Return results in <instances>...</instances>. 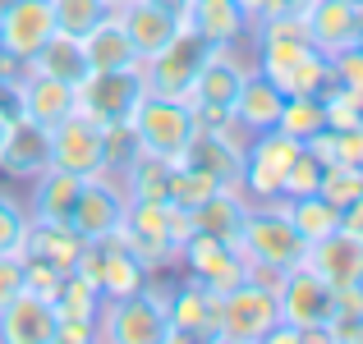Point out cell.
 <instances>
[{"label":"cell","instance_id":"cell-1","mask_svg":"<svg viewBox=\"0 0 363 344\" xmlns=\"http://www.w3.org/2000/svg\"><path fill=\"white\" fill-rule=\"evenodd\" d=\"M166 271H152L138 294L106 299L97 312V331L106 344H166Z\"/></svg>","mask_w":363,"mask_h":344},{"label":"cell","instance_id":"cell-2","mask_svg":"<svg viewBox=\"0 0 363 344\" xmlns=\"http://www.w3.org/2000/svg\"><path fill=\"white\" fill-rule=\"evenodd\" d=\"M240 248H244L248 266L290 271V266L303 262L308 239L290 225L281 197H272V202H248V216H244V229H240Z\"/></svg>","mask_w":363,"mask_h":344},{"label":"cell","instance_id":"cell-3","mask_svg":"<svg viewBox=\"0 0 363 344\" xmlns=\"http://www.w3.org/2000/svg\"><path fill=\"white\" fill-rule=\"evenodd\" d=\"M253 64L244 60V46H212L203 60V69H198L194 88H189V106H194V120L198 129H221L225 120H230V106L235 97H240L244 79Z\"/></svg>","mask_w":363,"mask_h":344},{"label":"cell","instance_id":"cell-4","mask_svg":"<svg viewBox=\"0 0 363 344\" xmlns=\"http://www.w3.org/2000/svg\"><path fill=\"white\" fill-rule=\"evenodd\" d=\"M133 133H138V147L147 156H166V161H179L184 147L194 142L198 133V120H194V106L179 97H143L138 110H133Z\"/></svg>","mask_w":363,"mask_h":344},{"label":"cell","instance_id":"cell-5","mask_svg":"<svg viewBox=\"0 0 363 344\" xmlns=\"http://www.w3.org/2000/svg\"><path fill=\"white\" fill-rule=\"evenodd\" d=\"M281 326L276 289L262 280H244L230 294H221V340L225 344H267V336Z\"/></svg>","mask_w":363,"mask_h":344},{"label":"cell","instance_id":"cell-6","mask_svg":"<svg viewBox=\"0 0 363 344\" xmlns=\"http://www.w3.org/2000/svg\"><path fill=\"white\" fill-rule=\"evenodd\" d=\"M303 142L285 138L281 129H262L248 138L244 147V166H240V188L248 202H272V197H281L285 188V170H290V161L299 156Z\"/></svg>","mask_w":363,"mask_h":344},{"label":"cell","instance_id":"cell-7","mask_svg":"<svg viewBox=\"0 0 363 344\" xmlns=\"http://www.w3.org/2000/svg\"><path fill=\"white\" fill-rule=\"evenodd\" d=\"M175 340H221V294L194 275H179L166 294V344Z\"/></svg>","mask_w":363,"mask_h":344},{"label":"cell","instance_id":"cell-8","mask_svg":"<svg viewBox=\"0 0 363 344\" xmlns=\"http://www.w3.org/2000/svg\"><path fill=\"white\" fill-rule=\"evenodd\" d=\"M143 97H147L143 64L138 69H92L79 83V110L97 124H129Z\"/></svg>","mask_w":363,"mask_h":344},{"label":"cell","instance_id":"cell-9","mask_svg":"<svg viewBox=\"0 0 363 344\" xmlns=\"http://www.w3.org/2000/svg\"><path fill=\"white\" fill-rule=\"evenodd\" d=\"M276 308H281V321L294 331H327L336 312V289L308 262H299L276 280Z\"/></svg>","mask_w":363,"mask_h":344},{"label":"cell","instance_id":"cell-10","mask_svg":"<svg viewBox=\"0 0 363 344\" xmlns=\"http://www.w3.org/2000/svg\"><path fill=\"white\" fill-rule=\"evenodd\" d=\"M207 51H212V46H207L203 37L184 23L175 33V42L161 46L157 55L143 60L147 92H152V97H179V101H184L189 88H194V79H198V69H203V60H207Z\"/></svg>","mask_w":363,"mask_h":344},{"label":"cell","instance_id":"cell-11","mask_svg":"<svg viewBox=\"0 0 363 344\" xmlns=\"http://www.w3.org/2000/svg\"><path fill=\"white\" fill-rule=\"evenodd\" d=\"M51 166L69 170L79 179L106 175V124L88 120L83 110H74L69 120H60L51 129Z\"/></svg>","mask_w":363,"mask_h":344},{"label":"cell","instance_id":"cell-12","mask_svg":"<svg viewBox=\"0 0 363 344\" xmlns=\"http://www.w3.org/2000/svg\"><path fill=\"white\" fill-rule=\"evenodd\" d=\"M179 266H184V275H194V280H203L212 294H230L235 285L248 280V257L240 243H221V239L212 234H189L184 248H179Z\"/></svg>","mask_w":363,"mask_h":344},{"label":"cell","instance_id":"cell-13","mask_svg":"<svg viewBox=\"0 0 363 344\" xmlns=\"http://www.w3.org/2000/svg\"><path fill=\"white\" fill-rule=\"evenodd\" d=\"M124 207H129V193H124L120 179L92 175V179H83V188H79V202H74V212H69V225L79 229L88 243H97V239L116 234L124 225Z\"/></svg>","mask_w":363,"mask_h":344},{"label":"cell","instance_id":"cell-14","mask_svg":"<svg viewBox=\"0 0 363 344\" xmlns=\"http://www.w3.org/2000/svg\"><path fill=\"white\" fill-rule=\"evenodd\" d=\"M46 170H51V129L14 115L5 133V147H0V175L14 179V184H33Z\"/></svg>","mask_w":363,"mask_h":344},{"label":"cell","instance_id":"cell-15","mask_svg":"<svg viewBox=\"0 0 363 344\" xmlns=\"http://www.w3.org/2000/svg\"><path fill=\"white\" fill-rule=\"evenodd\" d=\"M79 110V88L65 79H46V74H23L14 83V115L42 124V129H55L60 120Z\"/></svg>","mask_w":363,"mask_h":344},{"label":"cell","instance_id":"cell-16","mask_svg":"<svg viewBox=\"0 0 363 344\" xmlns=\"http://www.w3.org/2000/svg\"><path fill=\"white\" fill-rule=\"evenodd\" d=\"M55 37V14L51 0H9V9L0 14V46L18 60H33L46 42Z\"/></svg>","mask_w":363,"mask_h":344},{"label":"cell","instance_id":"cell-17","mask_svg":"<svg viewBox=\"0 0 363 344\" xmlns=\"http://www.w3.org/2000/svg\"><path fill=\"white\" fill-rule=\"evenodd\" d=\"M55 326H60L55 303L37 294H14L0 308V344H55Z\"/></svg>","mask_w":363,"mask_h":344},{"label":"cell","instance_id":"cell-18","mask_svg":"<svg viewBox=\"0 0 363 344\" xmlns=\"http://www.w3.org/2000/svg\"><path fill=\"white\" fill-rule=\"evenodd\" d=\"M184 23L203 37L207 46H244L253 23L240 9V0H189Z\"/></svg>","mask_w":363,"mask_h":344},{"label":"cell","instance_id":"cell-19","mask_svg":"<svg viewBox=\"0 0 363 344\" xmlns=\"http://www.w3.org/2000/svg\"><path fill=\"white\" fill-rule=\"evenodd\" d=\"M303 262H308L313 271L331 285V289H345V285H359L363 280V248L345 234V229H331L327 239L308 243Z\"/></svg>","mask_w":363,"mask_h":344},{"label":"cell","instance_id":"cell-20","mask_svg":"<svg viewBox=\"0 0 363 344\" xmlns=\"http://www.w3.org/2000/svg\"><path fill=\"white\" fill-rule=\"evenodd\" d=\"M88 253V239L79 234L69 221H28V239L18 257H42L55 271H74Z\"/></svg>","mask_w":363,"mask_h":344},{"label":"cell","instance_id":"cell-21","mask_svg":"<svg viewBox=\"0 0 363 344\" xmlns=\"http://www.w3.org/2000/svg\"><path fill=\"white\" fill-rule=\"evenodd\" d=\"M120 18H124V33H129L138 60H147L161 46H170L175 33L184 28V14H170V9H161V5H147V0H133L129 9H120Z\"/></svg>","mask_w":363,"mask_h":344},{"label":"cell","instance_id":"cell-22","mask_svg":"<svg viewBox=\"0 0 363 344\" xmlns=\"http://www.w3.org/2000/svg\"><path fill=\"white\" fill-rule=\"evenodd\" d=\"M79 42H83V55H88V74L92 69H138L143 64L138 51H133V42H129V33H124V18L116 9H111L88 37H79Z\"/></svg>","mask_w":363,"mask_h":344},{"label":"cell","instance_id":"cell-23","mask_svg":"<svg viewBox=\"0 0 363 344\" xmlns=\"http://www.w3.org/2000/svg\"><path fill=\"white\" fill-rule=\"evenodd\" d=\"M281 106H285V92L276 88L272 79H262L257 69H248L240 97H235V106H230V120L244 124L248 133H262V129H276V120H281Z\"/></svg>","mask_w":363,"mask_h":344},{"label":"cell","instance_id":"cell-24","mask_svg":"<svg viewBox=\"0 0 363 344\" xmlns=\"http://www.w3.org/2000/svg\"><path fill=\"white\" fill-rule=\"evenodd\" d=\"M28 188H33V193H28V216H33V221H69L74 202H79L83 179L69 175V170H55L51 166L46 175H37Z\"/></svg>","mask_w":363,"mask_h":344},{"label":"cell","instance_id":"cell-25","mask_svg":"<svg viewBox=\"0 0 363 344\" xmlns=\"http://www.w3.org/2000/svg\"><path fill=\"white\" fill-rule=\"evenodd\" d=\"M244 216H248L244 188H216L203 207H194V229H198V234L221 239V243H240Z\"/></svg>","mask_w":363,"mask_h":344},{"label":"cell","instance_id":"cell-26","mask_svg":"<svg viewBox=\"0 0 363 344\" xmlns=\"http://www.w3.org/2000/svg\"><path fill=\"white\" fill-rule=\"evenodd\" d=\"M28 74H46V79H65L79 88L83 79H88V55H83V42L79 37H65L55 33L51 42L42 46V51L28 60Z\"/></svg>","mask_w":363,"mask_h":344},{"label":"cell","instance_id":"cell-27","mask_svg":"<svg viewBox=\"0 0 363 344\" xmlns=\"http://www.w3.org/2000/svg\"><path fill=\"white\" fill-rule=\"evenodd\" d=\"M285 216H290V225L299 229L308 243H318V239H327L331 229H340V212L327 202L322 193H303V197H281Z\"/></svg>","mask_w":363,"mask_h":344},{"label":"cell","instance_id":"cell-28","mask_svg":"<svg viewBox=\"0 0 363 344\" xmlns=\"http://www.w3.org/2000/svg\"><path fill=\"white\" fill-rule=\"evenodd\" d=\"M170 166H175V161L147 156V151H143V156L120 175L124 193H129V197H152V202H170V197H166L170 193Z\"/></svg>","mask_w":363,"mask_h":344},{"label":"cell","instance_id":"cell-29","mask_svg":"<svg viewBox=\"0 0 363 344\" xmlns=\"http://www.w3.org/2000/svg\"><path fill=\"white\" fill-rule=\"evenodd\" d=\"M101 289L88 280L83 271H65V280H60V289H55V312L60 317H92L97 321V312H101Z\"/></svg>","mask_w":363,"mask_h":344},{"label":"cell","instance_id":"cell-30","mask_svg":"<svg viewBox=\"0 0 363 344\" xmlns=\"http://www.w3.org/2000/svg\"><path fill=\"white\" fill-rule=\"evenodd\" d=\"M276 129L294 142H308L318 129H327V120H322V97H285Z\"/></svg>","mask_w":363,"mask_h":344},{"label":"cell","instance_id":"cell-31","mask_svg":"<svg viewBox=\"0 0 363 344\" xmlns=\"http://www.w3.org/2000/svg\"><path fill=\"white\" fill-rule=\"evenodd\" d=\"M51 14H55V33L88 37L111 9H106V0H51Z\"/></svg>","mask_w":363,"mask_h":344},{"label":"cell","instance_id":"cell-32","mask_svg":"<svg viewBox=\"0 0 363 344\" xmlns=\"http://www.w3.org/2000/svg\"><path fill=\"white\" fill-rule=\"evenodd\" d=\"M216 179L212 175H203V170H194V166H184V161H175V166H170V202L175 207H184V212H194V207H203L207 197L216 193Z\"/></svg>","mask_w":363,"mask_h":344},{"label":"cell","instance_id":"cell-33","mask_svg":"<svg viewBox=\"0 0 363 344\" xmlns=\"http://www.w3.org/2000/svg\"><path fill=\"white\" fill-rule=\"evenodd\" d=\"M318 193L327 197V202L336 207V212H345L350 202H359V197H363V166H345V161L327 166V170H322Z\"/></svg>","mask_w":363,"mask_h":344},{"label":"cell","instance_id":"cell-34","mask_svg":"<svg viewBox=\"0 0 363 344\" xmlns=\"http://www.w3.org/2000/svg\"><path fill=\"white\" fill-rule=\"evenodd\" d=\"M28 202H18L14 193L0 188V253H23V239H28Z\"/></svg>","mask_w":363,"mask_h":344},{"label":"cell","instance_id":"cell-35","mask_svg":"<svg viewBox=\"0 0 363 344\" xmlns=\"http://www.w3.org/2000/svg\"><path fill=\"white\" fill-rule=\"evenodd\" d=\"M138 156H143V147H138L133 124H106V175L120 179Z\"/></svg>","mask_w":363,"mask_h":344},{"label":"cell","instance_id":"cell-36","mask_svg":"<svg viewBox=\"0 0 363 344\" xmlns=\"http://www.w3.org/2000/svg\"><path fill=\"white\" fill-rule=\"evenodd\" d=\"M322 161L313 156L308 147H299V156L290 161V170H285V188H281V197H303V193H318V184H322Z\"/></svg>","mask_w":363,"mask_h":344},{"label":"cell","instance_id":"cell-37","mask_svg":"<svg viewBox=\"0 0 363 344\" xmlns=\"http://www.w3.org/2000/svg\"><path fill=\"white\" fill-rule=\"evenodd\" d=\"M322 120H327V129H350V124H359L363 120V97L331 83V88L322 92Z\"/></svg>","mask_w":363,"mask_h":344},{"label":"cell","instance_id":"cell-38","mask_svg":"<svg viewBox=\"0 0 363 344\" xmlns=\"http://www.w3.org/2000/svg\"><path fill=\"white\" fill-rule=\"evenodd\" d=\"M331 83L345 88V92H354V97H363V42L331 55Z\"/></svg>","mask_w":363,"mask_h":344},{"label":"cell","instance_id":"cell-39","mask_svg":"<svg viewBox=\"0 0 363 344\" xmlns=\"http://www.w3.org/2000/svg\"><path fill=\"white\" fill-rule=\"evenodd\" d=\"M60 280H65V271H55L51 262H42V257H23V294H37V299L55 303Z\"/></svg>","mask_w":363,"mask_h":344},{"label":"cell","instance_id":"cell-40","mask_svg":"<svg viewBox=\"0 0 363 344\" xmlns=\"http://www.w3.org/2000/svg\"><path fill=\"white\" fill-rule=\"evenodd\" d=\"M101 331L92 317H60V326H55V344H97Z\"/></svg>","mask_w":363,"mask_h":344},{"label":"cell","instance_id":"cell-41","mask_svg":"<svg viewBox=\"0 0 363 344\" xmlns=\"http://www.w3.org/2000/svg\"><path fill=\"white\" fill-rule=\"evenodd\" d=\"M14 294H23V257L0 253V308H5Z\"/></svg>","mask_w":363,"mask_h":344},{"label":"cell","instance_id":"cell-42","mask_svg":"<svg viewBox=\"0 0 363 344\" xmlns=\"http://www.w3.org/2000/svg\"><path fill=\"white\" fill-rule=\"evenodd\" d=\"M336 161L363 166V120L350 124V129H336Z\"/></svg>","mask_w":363,"mask_h":344},{"label":"cell","instance_id":"cell-43","mask_svg":"<svg viewBox=\"0 0 363 344\" xmlns=\"http://www.w3.org/2000/svg\"><path fill=\"white\" fill-rule=\"evenodd\" d=\"M340 229H345V234L363 248V197H359V202H350L345 212H340Z\"/></svg>","mask_w":363,"mask_h":344},{"label":"cell","instance_id":"cell-44","mask_svg":"<svg viewBox=\"0 0 363 344\" xmlns=\"http://www.w3.org/2000/svg\"><path fill=\"white\" fill-rule=\"evenodd\" d=\"M240 9L248 14V23H262V18L281 14V9H285V0H240Z\"/></svg>","mask_w":363,"mask_h":344},{"label":"cell","instance_id":"cell-45","mask_svg":"<svg viewBox=\"0 0 363 344\" xmlns=\"http://www.w3.org/2000/svg\"><path fill=\"white\" fill-rule=\"evenodd\" d=\"M147 5H161V9H170V14H184L189 0H147Z\"/></svg>","mask_w":363,"mask_h":344},{"label":"cell","instance_id":"cell-46","mask_svg":"<svg viewBox=\"0 0 363 344\" xmlns=\"http://www.w3.org/2000/svg\"><path fill=\"white\" fill-rule=\"evenodd\" d=\"M9 120H14V110L0 106V147H5V133H9Z\"/></svg>","mask_w":363,"mask_h":344},{"label":"cell","instance_id":"cell-47","mask_svg":"<svg viewBox=\"0 0 363 344\" xmlns=\"http://www.w3.org/2000/svg\"><path fill=\"white\" fill-rule=\"evenodd\" d=\"M133 5V0H106V9H116V14H120V9H129Z\"/></svg>","mask_w":363,"mask_h":344},{"label":"cell","instance_id":"cell-48","mask_svg":"<svg viewBox=\"0 0 363 344\" xmlns=\"http://www.w3.org/2000/svg\"><path fill=\"white\" fill-rule=\"evenodd\" d=\"M5 9H9V0H0V14H5Z\"/></svg>","mask_w":363,"mask_h":344},{"label":"cell","instance_id":"cell-49","mask_svg":"<svg viewBox=\"0 0 363 344\" xmlns=\"http://www.w3.org/2000/svg\"><path fill=\"white\" fill-rule=\"evenodd\" d=\"M350 5H359V9H363V0H350Z\"/></svg>","mask_w":363,"mask_h":344},{"label":"cell","instance_id":"cell-50","mask_svg":"<svg viewBox=\"0 0 363 344\" xmlns=\"http://www.w3.org/2000/svg\"><path fill=\"white\" fill-rule=\"evenodd\" d=\"M359 42H363V33H359Z\"/></svg>","mask_w":363,"mask_h":344}]
</instances>
